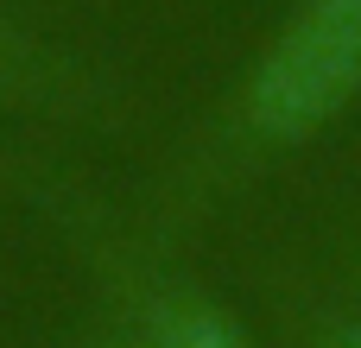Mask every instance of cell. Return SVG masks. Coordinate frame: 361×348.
I'll return each instance as SVG.
<instances>
[{
	"label": "cell",
	"instance_id": "cell-1",
	"mask_svg": "<svg viewBox=\"0 0 361 348\" xmlns=\"http://www.w3.org/2000/svg\"><path fill=\"white\" fill-rule=\"evenodd\" d=\"M241 127L305 146L361 101V0H298L241 82Z\"/></svg>",
	"mask_w": 361,
	"mask_h": 348
},
{
	"label": "cell",
	"instance_id": "cell-2",
	"mask_svg": "<svg viewBox=\"0 0 361 348\" xmlns=\"http://www.w3.org/2000/svg\"><path fill=\"white\" fill-rule=\"evenodd\" d=\"M146 348H260L222 304L209 298H171L152 311V336Z\"/></svg>",
	"mask_w": 361,
	"mask_h": 348
},
{
	"label": "cell",
	"instance_id": "cell-3",
	"mask_svg": "<svg viewBox=\"0 0 361 348\" xmlns=\"http://www.w3.org/2000/svg\"><path fill=\"white\" fill-rule=\"evenodd\" d=\"M317 348H361V323H343V330H330Z\"/></svg>",
	"mask_w": 361,
	"mask_h": 348
}]
</instances>
